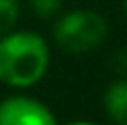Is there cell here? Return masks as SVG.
Segmentation results:
<instances>
[{
    "label": "cell",
    "instance_id": "cell-1",
    "mask_svg": "<svg viewBox=\"0 0 127 125\" xmlns=\"http://www.w3.org/2000/svg\"><path fill=\"white\" fill-rule=\"evenodd\" d=\"M50 50L33 31L0 35V81L10 88H31L48 71Z\"/></svg>",
    "mask_w": 127,
    "mask_h": 125
},
{
    "label": "cell",
    "instance_id": "cell-2",
    "mask_svg": "<svg viewBox=\"0 0 127 125\" xmlns=\"http://www.w3.org/2000/svg\"><path fill=\"white\" fill-rule=\"evenodd\" d=\"M108 35V23L96 10H71L54 25V40L63 50L73 54L96 50Z\"/></svg>",
    "mask_w": 127,
    "mask_h": 125
},
{
    "label": "cell",
    "instance_id": "cell-3",
    "mask_svg": "<svg viewBox=\"0 0 127 125\" xmlns=\"http://www.w3.org/2000/svg\"><path fill=\"white\" fill-rule=\"evenodd\" d=\"M0 125H59L44 102L29 96H10L0 102Z\"/></svg>",
    "mask_w": 127,
    "mask_h": 125
},
{
    "label": "cell",
    "instance_id": "cell-4",
    "mask_svg": "<svg viewBox=\"0 0 127 125\" xmlns=\"http://www.w3.org/2000/svg\"><path fill=\"white\" fill-rule=\"evenodd\" d=\"M104 111L117 125H127V79H117L106 88Z\"/></svg>",
    "mask_w": 127,
    "mask_h": 125
},
{
    "label": "cell",
    "instance_id": "cell-5",
    "mask_svg": "<svg viewBox=\"0 0 127 125\" xmlns=\"http://www.w3.org/2000/svg\"><path fill=\"white\" fill-rule=\"evenodd\" d=\"M19 0H0V35H6L19 21Z\"/></svg>",
    "mask_w": 127,
    "mask_h": 125
},
{
    "label": "cell",
    "instance_id": "cell-6",
    "mask_svg": "<svg viewBox=\"0 0 127 125\" xmlns=\"http://www.w3.org/2000/svg\"><path fill=\"white\" fill-rule=\"evenodd\" d=\"M29 6H31L35 17L50 19L54 15H59V10L63 6V0H29Z\"/></svg>",
    "mask_w": 127,
    "mask_h": 125
},
{
    "label": "cell",
    "instance_id": "cell-7",
    "mask_svg": "<svg viewBox=\"0 0 127 125\" xmlns=\"http://www.w3.org/2000/svg\"><path fill=\"white\" fill-rule=\"evenodd\" d=\"M67 125H96V123H90V121H73V123H67Z\"/></svg>",
    "mask_w": 127,
    "mask_h": 125
},
{
    "label": "cell",
    "instance_id": "cell-8",
    "mask_svg": "<svg viewBox=\"0 0 127 125\" xmlns=\"http://www.w3.org/2000/svg\"><path fill=\"white\" fill-rule=\"evenodd\" d=\"M123 10H125V15H127V0H123Z\"/></svg>",
    "mask_w": 127,
    "mask_h": 125
}]
</instances>
